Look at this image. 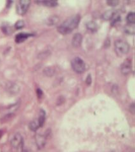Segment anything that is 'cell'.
Instances as JSON below:
<instances>
[{"instance_id": "1", "label": "cell", "mask_w": 135, "mask_h": 152, "mask_svg": "<svg viewBox=\"0 0 135 152\" xmlns=\"http://www.w3.org/2000/svg\"><path fill=\"white\" fill-rule=\"evenodd\" d=\"M81 17L79 15H76L67 19L62 24H60L57 28L58 33L61 34L65 35L71 32L78 27Z\"/></svg>"}, {"instance_id": "2", "label": "cell", "mask_w": 135, "mask_h": 152, "mask_svg": "<svg viewBox=\"0 0 135 152\" xmlns=\"http://www.w3.org/2000/svg\"><path fill=\"white\" fill-rule=\"evenodd\" d=\"M114 48L117 55L121 57L128 54L130 51V45L124 40L118 39L114 43Z\"/></svg>"}, {"instance_id": "3", "label": "cell", "mask_w": 135, "mask_h": 152, "mask_svg": "<svg viewBox=\"0 0 135 152\" xmlns=\"http://www.w3.org/2000/svg\"><path fill=\"white\" fill-rule=\"evenodd\" d=\"M10 143L11 147L18 151L22 152V151L23 150V140L20 134H15L11 139Z\"/></svg>"}, {"instance_id": "4", "label": "cell", "mask_w": 135, "mask_h": 152, "mask_svg": "<svg viewBox=\"0 0 135 152\" xmlns=\"http://www.w3.org/2000/svg\"><path fill=\"white\" fill-rule=\"evenodd\" d=\"M71 65L72 69L78 74H82L86 70L84 62L79 57H76L72 60Z\"/></svg>"}, {"instance_id": "5", "label": "cell", "mask_w": 135, "mask_h": 152, "mask_svg": "<svg viewBox=\"0 0 135 152\" xmlns=\"http://www.w3.org/2000/svg\"><path fill=\"white\" fill-rule=\"evenodd\" d=\"M31 1L28 0H20L17 2L16 6L17 12L19 15H23L27 12L30 6Z\"/></svg>"}, {"instance_id": "6", "label": "cell", "mask_w": 135, "mask_h": 152, "mask_svg": "<svg viewBox=\"0 0 135 152\" xmlns=\"http://www.w3.org/2000/svg\"><path fill=\"white\" fill-rule=\"evenodd\" d=\"M6 90L11 95H15L20 92V87L18 84L14 82H8L6 84Z\"/></svg>"}, {"instance_id": "7", "label": "cell", "mask_w": 135, "mask_h": 152, "mask_svg": "<svg viewBox=\"0 0 135 152\" xmlns=\"http://www.w3.org/2000/svg\"><path fill=\"white\" fill-rule=\"evenodd\" d=\"M35 141H36V144L38 148L41 149L45 147L46 145V138L43 134L41 133H37L35 135Z\"/></svg>"}, {"instance_id": "8", "label": "cell", "mask_w": 135, "mask_h": 152, "mask_svg": "<svg viewBox=\"0 0 135 152\" xmlns=\"http://www.w3.org/2000/svg\"><path fill=\"white\" fill-rule=\"evenodd\" d=\"M121 71L123 75L130 74L132 71V64L130 59H127L123 63L121 67Z\"/></svg>"}, {"instance_id": "9", "label": "cell", "mask_w": 135, "mask_h": 152, "mask_svg": "<svg viewBox=\"0 0 135 152\" xmlns=\"http://www.w3.org/2000/svg\"><path fill=\"white\" fill-rule=\"evenodd\" d=\"M82 41H83V36L79 33H76L72 37V46L74 47H79L81 45Z\"/></svg>"}, {"instance_id": "10", "label": "cell", "mask_w": 135, "mask_h": 152, "mask_svg": "<svg viewBox=\"0 0 135 152\" xmlns=\"http://www.w3.org/2000/svg\"><path fill=\"white\" fill-rule=\"evenodd\" d=\"M60 21V18L57 15H52L46 20V23L48 26H53L58 24Z\"/></svg>"}, {"instance_id": "11", "label": "cell", "mask_w": 135, "mask_h": 152, "mask_svg": "<svg viewBox=\"0 0 135 152\" xmlns=\"http://www.w3.org/2000/svg\"><path fill=\"white\" fill-rule=\"evenodd\" d=\"M36 3L41 5L48 7H54L58 5V3L56 1H52V0H44V1H37Z\"/></svg>"}, {"instance_id": "12", "label": "cell", "mask_w": 135, "mask_h": 152, "mask_svg": "<svg viewBox=\"0 0 135 152\" xmlns=\"http://www.w3.org/2000/svg\"><path fill=\"white\" fill-rule=\"evenodd\" d=\"M31 36V34H27V33H20L18 34L15 37V41L17 43H22L27 39L29 37Z\"/></svg>"}, {"instance_id": "13", "label": "cell", "mask_w": 135, "mask_h": 152, "mask_svg": "<svg viewBox=\"0 0 135 152\" xmlns=\"http://www.w3.org/2000/svg\"><path fill=\"white\" fill-rule=\"evenodd\" d=\"M116 11L114 10H108L105 11V12L103 14L102 17L103 19L105 20H111L112 19L114 14L116 13Z\"/></svg>"}, {"instance_id": "14", "label": "cell", "mask_w": 135, "mask_h": 152, "mask_svg": "<svg viewBox=\"0 0 135 152\" xmlns=\"http://www.w3.org/2000/svg\"><path fill=\"white\" fill-rule=\"evenodd\" d=\"M124 33L128 34L133 35L135 33V27L134 24H128L124 26Z\"/></svg>"}, {"instance_id": "15", "label": "cell", "mask_w": 135, "mask_h": 152, "mask_svg": "<svg viewBox=\"0 0 135 152\" xmlns=\"http://www.w3.org/2000/svg\"><path fill=\"white\" fill-rule=\"evenodd\" d=\"M86 28L88 31L91 32H95L98 30V24L95 22L91 21L87 23Z\"/></svg>"}, {"instance_id": "16", "label": "cell", "mask_w": 135, "mask_h": 152, "mask_svg": "<svg viewBox=\"0 0 135 152\" xmlns=\"http://www.w3.org/2000/svg\"><path fill=\"white\" fill-rule=\"evenodd\" d=\"M43 73L48 77H52L55 74V69L53 67H47L43 70Z\"/></svg>"}, {"instance_id": "17", "label": "cell", "mask_w": 135, "mask_h": 152, "mask_svg": "<svg viewBox=\"0 0 135 152\" xmlns=\"http://www.w3.org/2000/svg\"><path fill=\"white\" fill-rule=\"evenodd\" d=\"M45 116H46V114H45V111H44L43 110H41L39 112V117H38L37 119V121H38V122H39L40 127H42L44 125V123H45Z\"/></svg>"}, {"instance_id": "18", "label": "cell", "mask_w": 135, "mask_h": 152, "mask_svg": "<svg viewBox=\"0 0 135 152\" xmlns=\"http://www.w3.org/2000/svg\"><path fill=\"white\" fill-rule=\"evenodd\" d=\"M29 127L31 131H37L38 129H39V127H40L37 119H35L34 120V121H31L30 123H29Z\"/></svg>"}, {"instance_id": "19", "label": "cell", "mask_w": 135, "mask_h": 152, "mask_svg": "<svg viewBox=\"0 0 135 152\" xmlns=\"http://www.w3.org/2000/svg\"><path fill=\"white\" fill-rule=\"evenodd\" d=\"M2 31L5 34L8 35L12 33L13 29L10 25L5 24L2 26Z\"/></svg>"}, {"instance_id": "20", "label": "cell", "mask_w": 135, "mask_h": 152, "mask_svg": "<svg viewBox=\"0 0 135 152\" xmlns=\"http://www.w3.org/2000/svg\"><path fill=\"white\" fill-rule=\"evenodd\" d=\"M126 19L128 20V22L130 24H134L135 22V14L133 12H130L128 14Z\"/></svg>"}, {"instance_id": "21", "label": "cell", "mask_w": 135, "mask_h": 152, "mask_svg": "<svg viewBox=\"0 0 135 152\" xmlns=\"http://www.w3.org/2000/svg\"><path fill=\"white\" fill-rule=\"evenodd\" d=\"M121 20V16H120V15L117 12H116V13L114 14V15L113 16L112 19H111V21H112V24H115L116 22H119V20Z\"/></svg>"}, {"instance_id": "22", "label": "cell", "mask_w": 135, "mask_h": 152, "mask_svg": "<svg viewBox=\"0 0 135 152\" xmlns=\"http://www.w3.org/2000/svg\"><path fill=\"white\" fill-rule=\"evenodd\" d=\"M24 22H23V20H19V21H17L15 23V27L17 29H20L24 27Z\"/></svg>"}, {"instance_id": "23", "label": "cell", "mask_w": 135, "mask_h": 152, "mask_svg": "<svg viewBox=\"0 0 135 152\" xmlns=\"http://www.w3.org/2000/svg\"><path fill=\"white\" fill-rule=\"evenodd\" d=\"M107 3L108 5L111 6V7H116L119 4V1H117V0H109V1H107Z\"/></svg>"}, {"instance_id": "24", "label": "cell", "mask_w": 135, "mask_h": 152, "mask_svg": "<svg viewBox=\"0 0 135 152\" xmlns=\"http://www.w3.org/2000/svg\"><path fill=\"white\" fill-rule=\"evenodd\" d=\"M65 102V98H64L62 96H60L58 98V100L57 101V105H61Z\"/></svg>"}, {"instance_id": "25", "label": "cell", "mask_w": 135, "mask_h": 152, "mask_svg": "<svg viewBox=\"0 0 135 152\" xmlns=\"http://www.w3.org/2000/svg\"><path fill=\"white\" fill-rule=\"evenodd\" d=\"M13 116V114L9 113V114H8V115L4 116V117L3 119V121H8L12 118Z\"/></svg>"}, {"instance_id": "26", "label": "cell", "mask_w": 135, "mask_h": 152, "mask_svg": "<svg viewBox=\"0 0 135 152\" xmlns=\"http://www.w3.org/2000/svg\"><path fill=\"white\" fill-rule=\"evenodd\" d=\"M19 107V103H17L15 104H14L13 105H12V106L10 107L9 109L10 110H12V111H14V110H17V109H18Z\"/></svg>"}, {"instance_id": "27", "label": "cell", "mask_w": 135, "mask_h": 152, "mask_svg": "<svg viewBox=\"0 0 135 152\" xmlns=\"http://www.w3.org/2000/svg\"><path fill=\"white\" fill-rule=\"evenodd\" d=\"M86 83L88 84V85H90L92 83V77H91V75H88L86 79Z\"/></svg>"}, {"instance_id": "28", "label": "cell", "mask_w": 135, "mask_h": 152, "mask_svg": "<svg viewBox=\"0 0 135 152\" xmlns=\"http://www.w3.org/2000/svg\"><path fill=\"white\" fill-rule=\"evenodd\" d=\"M130 112L131 113H134V110H135V109H134V103H133L131 105H130Z\"/></svg>"}, {"instance_id": "29", "label": "cell", "mask_w": 135, "mask_h": 152, "mask_svg": "<svg viewBox=\"0 0 135 152\" xmlns=\"http://www.w3.org/2000/svg\"><path fill=\"white\" fill-rule=\"evenodd\" d=\"M37 96H38V97H41V96H42V91H41V89H37Z\"/></svg>"}, {"instance_id": "30", "label": "cell", "mask_w": 135, "mask_h": 152, "mask_svg": "<svg viewBox=\"0 0 135 152\" xmlns=\"http://www.w3.org/2000/svg\"><path fill=\"white\" fill-rule=\"evenodd\" d=\"M22 152H29L27 150H23L22 151Z\"/></svg>"}]
</instances>
